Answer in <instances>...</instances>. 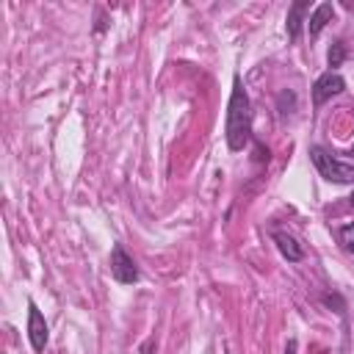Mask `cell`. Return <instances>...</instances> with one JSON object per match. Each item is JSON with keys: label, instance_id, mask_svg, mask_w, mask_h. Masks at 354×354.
Segmentation results:
<instances>
[{"label": "cell", "instance_id": "1", "mask_svg": "<svg viewBox=\"0 0 354 354\" xmlns=\"http://www.w3.org/2000/svg\"><path fill=\"white\" fill-rule=\"evenodd\" d=\"M224 138L230 152H241L252 141V102L241 83V75H232V91L227 102V122H224Z\"/></svg>", "mask_w": 354, "mask_h": 354}, {"label": "cell", "instance_id": "2", "mask_svg": "<svg viewBox=\"0 0 354 354\" xmlns=\"http://www.w3.org/2000/svg\"><path fill=\"white\" fill-rule=\"evenodd\" d=\"M310 160L315 163L318 174L329 183H337V185H348L354 183V163H346L340 158H335L332 152H326L324 147H310Z\"/></svg>", "mask_w": 354, "mask_h": 354}, {"label": "cell", "instance_id": "3", "mask_svg": "<svg viewBox=\"0 0 354 354\" xmlns=\"http://www.w3.org/2000/svg\"><path fill=\"white\" fill-rule=\"evenodd\" d=\"M111 277L119 285H136L141 279V271H138L133 254H127V249L122 243H113V249H111Z\"/></svg>", "mask_w": 354, "mask_h": 354}, {"label": "cell", "instance_id": "4", "mask_svg": "<svg viewBox=\"0 0 354 354\" xmlns=\"http://www.w3.org/2000/svg\"><path fill=\"white\" fill-rule=\"evenodd\" d=\"M343 88H346V80H343L340 72H332V69L321 72L315 77V83H313V105L321 108L324 102H329L332 97H337Z\"/></svg>", "mask_w": 354, "mask_h": 354}, {"label": "cell", "instance_id": "5", "mask_svg": "<svg viewBox=\"0 0 354 354\" xmlns=\"http://www.w3.org/2000/svg\"><path fill=\"white\" fill-rule=\"evenodd\" d=\"M28 340L36 354H44L47 340H50V326H47L41 310L36 307V301H28Z\"/></svg>", "mask_w": 354, "mask_h": 354}, {"label": "cell", "instance_id": "6", "mask_svg": "<svg viewBox=\"0 0 354 354\" xmlns=\"http://www.w3.org/2000/svg\"><path fill=\"white\" fill-rule=\"evenodd\" d=\"M271 241L277 243L279 254H282L288 263H299V260H304V249L299 246V241H296L290 232H285V230H271Z\"/></svg>", "mask_w": 354, "mask_h": 354}, {"label": "cell", "instance_id": "7", "mask_svg": "<svg viewBox=\"0 0 354 354\" xmlns=\"http://www.w3.org/2000/svg\"><path fill=\"white\" fill-rule=\"evenodd\" d=\"M310 11V3L307 0H296L290 8H288V19H285V30H288V39L290 41H299L301 39V25H304V14Z\"/></svg>", "mask_w": 354, "mask_h": 354}, {"label": "cell", "instance_id": "8", "mask_svg": "<svg viewBox=\"0 0 354 354\" xmlns=\"http://www.w3.org/2000/svg\"><path fill=\"white\" fill-rule=\"evenodd\" d=\"M332 19H335V6H332V3H318V6L310 11V19H307V30H310V36L315 39Z\"/></svg>", "mask_w": 354, "mask_h": 354}, {"label": "cell", "instance_id": "9", "mask_svg": "<svg viewBox=\"0 0 354 354\" xmlns=\"http://www.w3.org/2000/svg\"><path fill=\"white\" fill-rule=\"evenodd\" d=\"M277 111H279V116H293V111H296V91H293V88L279 91V97H277Z\"/></svg>", "mask_w": 354, "mask_h": 354}, {"label": "cell", "instance_id": "10", "mask_svg": "<svg viewBox=\"0 0 354 354\" xmlns=\"http://www.w3.org/2000/svg\"><path fill=\"white\" fill-rule=\"evenodd\" d=\"M346 61V44L337 39V41H332V47H329V53H326V64H329V69L332 72H337V66Z\"/></svg>", "mask_w": 354, "mask_h": 354}, {"label": "cell", "instance_id": "11", "mask_svg": "<svg viewBox=\"0 0 354 354\" xmlns=\"http://www.w3.org/2000/svg\"><path fill=\"white\" fill-rule=\"evenodd\" d=\"M335 235H337V243H340L346 252H351V254H354V221H348V224L337 227V230H335Z\"/></svg>", "mask_w": 354, "mask_h": 354}, {"label": "cell", "instance_id": "12", "mask_svg": "<svg viewBox=\"0 0 354 354\" xmlns=\"http://www.w3.org/2000/svg\"><path fill=\"white\" fill-rule=\"evenodd\" d=\"M285 354H299V351H296V340H293V337L288 340V346H285Z\"/></svg>", "mask_w": 354, "mask_h": 354}, {"label": "cell", "instance_id": "13", "mask_svg": "<svg viewBox=\"0 0 354 354\" xmlns=\"http://www.w3.org/2000/svg\"><path fill=\"white\" fill-rule=\"evenodd\" d=\"M348 199H351V207H354V194H351V196H348Z\"/></svg>", "mask_w": 354, "mask_h": 354}]
</instances>
